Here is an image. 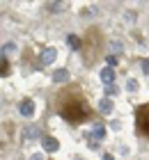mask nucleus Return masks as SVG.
Instances as JSON below:
<instances>
[{
  "label": "nucleus",
  "instance_id": "obj_1",
  "mask_svg": "<svg viewBox=\"0 0 149 160\" xmlns=\"http://www.w3.org/2000/svg\"><path fill=\"white\" fill-rule=\"evenodd\" d=\"M60 114H62V119L71 121V123H80V121H85L89 114H92V110H89V105L83 98L71 96V98H67L64 103L60 105Z\"/></svg>",
  "mask_w": 149,
  "mask_h": 160
},
{
  "label": "nucleus",
  "instance_id": "obj_2",
  "mask_svg": "<svg viewBox=\"0 0 149 160\" xmlns=\"http://www.w3.org/2000/svg\"><path fill=\"white\" fill-rule=\"evenodd\" d=\"M136 123H138L140 133L149 137V103H145V105L138 108V112H136Z\"/></svg>",
  "mask_w": 149,
  "mask_h": 160
},
{
  "label": "nucleus",
  "instance_id": "obj_3",
  "mask_svg": "<svg viewBox=\"0 0 149 160\" xmlns=\"http://www.w3.org/2000/svg\"><path fill=\"white\" fill-rule=\"evenodd\" d=\"M19 112H21V117H25V119L35 117V101L32 98H23L19 103Z\"/></svg>",
  "mask_w": 149,
  "mask_h": 160
},
{
  "label": "nucleus",
  "instance_id": "obj_4",
  "mask_svg": "<svg viewBox=\"0 0 149 160\" xmlns=\"http://www.w3.org/2000/svg\"><path fill=\"white\" fill-rule=\"evenodd\" d=\"M57 60V50L55 48H44L39 53V64L41 67H48V64H53Z\"/></svg>",
  "mask_w": 149,
  "mask_h": 160
},
{
  "label": "nucleus",
  "instance_id": "obj_5",
  "mask_svg": "<svg viewBox=\"0 0 149 160\" xmlns=\"http://www.w3.org/2000/svg\"><path fill=\"white\" fill-rule=\"evenodd\" d=\"M41 149L46 151V153H55V151L60 149V142L55 140V137H51V135H44L41 137Z\"/></svg>",
  "mask_w": 149,
  "mask_h": 160
},
{
  "label": "nucleus",
  "instance_id": "obj_6",
  "mask_svg": "<svg viewBox=\"0 0 149 160\" xmlns=\"http://www.w3.org/2000/svg\"><path fill=\"white\" fill-rule=\"evenodd\" d=\"M113 98H101L99 103H96V110H99V114H103V117H108V114H113Z\"/></svg>",
  "mask_w": 149,
  "mask_h": 160
},
{
  "label": "nucleus",
  "instance_id": "obj_7",
  "mask_svg": "<svg viewBox=\"0 0 149 160\" xmlns=\"http://www.w3.org/2000/svg\"><path fill=\"white\" fill-rule=\"evenodd\" d=\"M99 78H101V82H103V85H115V69L103 67V69L99 71Z\"/></svg>",
  "mask_w": 149,
  "mask_h": 160
},
{
  "label": "nucleus",
  "instance_id": "obj_8",
  "mask_svg": "<svg viewBox=\"0 0 149 160\" xmlns=\"http://www.w3.org/2000/svg\"><path fill=\"white\" fill-rule=\"evenodd\" d=\"M69 71H67V69H57V71H53V82H60V85H62V82H69Z\"/></svg>",
  "mask_w": 149,
  "mask_h": 160
},
{
  "label": "nucleus",
  "instance_id": "obj_9",
  "mask_svg": "<svg viewBox=\"0 0 149 160\" xmlns=\"http://www.w3.org/2000/svg\"><path fill=\"white\" fill-rule=\"evenodd\" d=\"M37 137H44L41 130L37 128V126H28V128L23 130V140H37Z\"/></svg>",
  "mask_w": 149,
  "mask_h": 160
},
{
  "label": "nucleus",
  "instance_id": "obj_10",
  "mask_svg": "<svg viewBox=\"0 0 149 160\" xmlns=\"http://www.w3.org/2000/svg\"><path fill=\"white\" fill-rule=\"evenodd\" d=\"M89 137H94V140H96V142H101V140H103V137H106V128H103V126H101V123H96V126L92 128V133H89Z\"/></svg>",
  "mask_w": 149,
  "mask_h": 160
},
{
  "label": "nucleus",
  "instance_id": "obj_11",
  "mask_svg": "<svg viewBox=\"0 0 149 160\" xmlns=\"http://www.w3.org/2000/svg\"><path fill=\"white\" fill-rule=\"evenodd\" d=\"M140 89V82H138V80L136 78H129V80H126V92H131V94H136Z\"/></svg>",
  "mask_w": 149,
  "mask_h": 160
},
{
  "label": "nucleus",
  "instance_id": "obj_12",
  "mask_svg": "<svg viewBox=\"0 0 149 160\" xmlns=\"http://www.w3.org/2000/svg\"><path fill=\"white\" fill-rule=\"evenodd\" d=\"M67 43H69L73 50H78L80 46H83V43H80V39H78V34H69V37H67Z\"/></svg>",
  "mask_w": 149,
  "mask_h": 160
},
{
  "label": "nucleus",
  "instance_id": "obj_13",
  "mask_svg": "<svg viewBox=\"0 0 149 160\" xmlns=\"http://www.w3.org/2000/svg\"><path fill=\"white\" fill-rule=\"evenodd\" d=\"M103 92H106V98H110V96H117V94H119L117 85H106V87H103Z\"/></svg>",
  "mask_w": 149,
  "mask_h": 160
},
{
  "label": "nucleus",
  "instance_id": "obj_14",
  "mask_svg": "<svg viewBox=\"0 0 149 160\" xmlns=\"http://www.w3.org/2000/svg\"><path fill=\"white\" fill-rule=\"evenodd\" d=\"M12 53H16V43H5L3 46V55H12Z\"/></svg>",
  "mask_w": 149,
  "mask_h": 160
},
{
  "label": "nucleus",
  "instance_id": "obj_15",
  "mask_svg": "<svg viewBox=\"0 0 149 160\" xmlns=\"http://www.w3.org/2000/svg\"><path fill=\"white\" fill-rule=\"evenodd\" d=\"M117 62H119V60H117V55H108V57H106V67H110V69H115V67H117Z\"/></svg>",
  "mask_w": 149,
  "mask_h": 160
},
{
  "label": "nucleus",
  "instance_id": "obj_16",
  "mask_svg": "<svg viewBox=\"0 0 149 160\" xmlns=\"http://www.w3.org/2000/svg\"><path fill=\"white\" fill-rule=\"evenodd\" d=\"M0 73H3V76H9V62H7L5 57H3V62H0Z\"/></svg>",
  "mask_w": 149,
  "mask_h": 160
},
{
  "label": "nucleus",
  "instance_id": "obj_17",
  "mask_svg": "<svg viewBox=\"0 0 149 160\" xmlns=\"http://www.w3.org/2000/svg\"><path fill=\"white\" fill-rule=\"evenodd\" d=\"M87 147H89V149H92V151H96V149H99V147H101V144H99V142H96V140H94V137H89V135H87Z\"/></svg>",
  "mask_w": 149,
  "mask_h": 160
},
{
  "label": "nucleus",
  "instance_id": "obj_18",
  "mask_svg": "<svg viewBox=\"0 0 149 160\" xmlns=\"http://www.w3.org/2000/svg\"><path fill=\"white\" fill-rule=\"evenodd\" d=\"M110 130H115V133H117V130H122V121L113 119V121H110Z\"/></svg>",
  "mask_w": 149,
  "mask_h": 160
},
{
  "label": "nucleus",
  "instance_id": "obj_19",
  "mask_svg": "<svg viewBox=\"0 0 149 160\" xmlns=\"http://www.w3.org/2000/svg\"><path fill=\"white\" fill-rule=\"evenodd\" d=\"M140 67H142V73H147V76H149V57H145V60L140 62Z\"/></svg>",
  "mask_w": 149,
  "mask_h": 160
},
{
  "label": "nucleus",
  "instance_id": "obj_20",
  "mask_svg": "<svg viewBox=\"0 0 149 160\" xmlns=\"http://www.w3.org/2000/svg\"><path fill=\"white\" fill-rule=\"evenodd\" d=\"M48 9H51V12H57V9H62V2H48Z\"/></svg>",
  "mask_w": 149,
  "mask_h": 160
},
{
  "label": "nucleus",
  "instance_id": "obj_21",
  "mask_svg": "<svg viewBox=\"0 0 149 160\" xmlns=\"http://www.w3.org/2000/svg\"><path fill=\"white\" fill-rule=\"evenodd\" d=\"M30 160H44V156L41 153H35V156H30Z\"/></svg>",
  "mask_w": 149,
  "mask_h": 160
},
{
  "label": "nucleus",
  "instance_id": "obj_22",
  "mask_svg": "<svg viewBox=\"0 0 149 160\" xmlns=\"http://www.w3.org/2000/svg\"><path fill=\"white\" fill-rule=\"evenodd\" d=\"M101 160H115V158L110 156V153H103V158H101Z\"/></svg>",
  "mask_w": 149,
  "mask_h": 160
}]
</instances>
